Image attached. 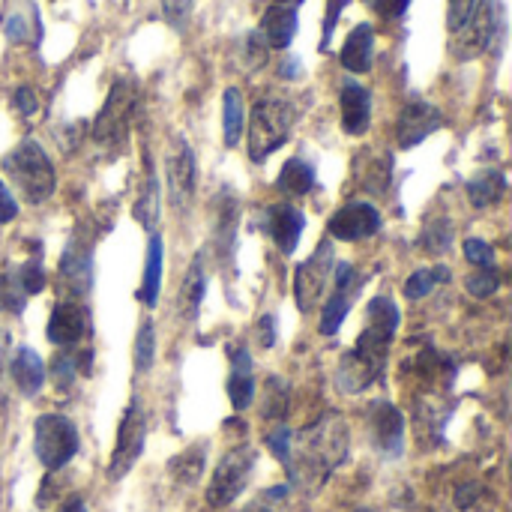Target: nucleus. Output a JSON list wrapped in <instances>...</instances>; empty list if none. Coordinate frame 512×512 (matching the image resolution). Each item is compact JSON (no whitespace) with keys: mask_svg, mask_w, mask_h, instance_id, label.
Here are the masks:
<instances>
[{"mask_svg":"<svg viewBox=\"0 0 512 512\" xmlns=\"http://www.w3.org/2000/svg\"><path fill=\"white\" fill-rule=\"evenodd\" d=\"M261 345L264 348L276 345V315H264L261 318Z\"/></svg>","mask_w":512,"mask_h":512,"instance_id":"48","label":"nucleus"},{"mask_svg":"<svg viewBox=\"0 0 512 512\" xmlns=\"http://www.w3.org/2000/svg\"><path fill=\"white\" fill-rule=\"evenodd\" d=\"M204 465H207V444H192L189 450H183L168 462V474L180 486H195L204 474Z\"/></svg>","mask_w":512,"mask_h":512,"instance_id":"28","label":"nucleus"},{"mask_svg":"<svg viewBox=\"0 0 512 512\" xmlns=\"http://www.w3.org/2000/svg\"><path fill=\"white\" fill-rule=\"evenodd\" d=\"M204 288H207V273H204V258L195 255L189 270H186V279H183V288H180V312L186 321H195L201 303H204Z\"/></svg>","mask_w":512,"mask_h":512,"instance_id":"26","label":"nucleus"},{"mask_svg":"<svg viewBox=\"0 0 512 512\" xmlns=\"http://www.w3.org/2000/svg\"><path fill=\"white\" fill-rule=\"evenodd\" d=\"M243 512H279V510H276V504H270V498L264 495L261 501L249 504V507H246V510H243Z\"/></svg>","mask_w":512,"mask_h":512,"instance_id":"50","label":"nucleus"},{"mask_svg":"<svg viewBox=\"0 0 512 512\" xmlns=\"http://www.w3.org/2000/svg\"><path fill=\"white\" fill-rule=\"evenodd\" d=\"M372 3H375L378 15H384V18H402L411 0H372Z\"/></svg>","mask_w":512,"mask_h":512,"instance_id":"46","label":"nucleus"},{"mask_svg":"<svg viewBox=\"0 0 512 512\" xmlns=\"http://www.w3.org/2000/svg\"><path fill=\"white\" fill-rule=\"evenodd\" d=\"M15 216H18V204H15V198H12V192L0 183V225L12 222Z\"/></svg>","mask_w":512,"mask_h":512,"instance_id":"47","label":"nucleus"},{"mask_svg":"<svg viewBox=\"0 0 512 512\" xmlns=\"http://www.w3.org/2000/svg\"><path fill=\"white\" fill-rule=\"evenodd\" d=\"M345 456H348V426L342 417L327 414L324 420L312 423L297 438H291L288 471L294 483L300 480L306 486H321L345 462Z\"/></svg>","mask_w":512,"mask_h":512,"instance_id":"2","label":"nucleus"},{"mask_svg":"<svg viewBox=\"0 0 512 512\" xmlns=\"http://www.w3.org/2000/svg\"><path fill=\"white\" fill-rule=\"evenodd\" d=\"M444 126V114L441 108H435L426 99H411L396 123V141L402 150H411L417 144H423L432 132H438Z\"/></svg>","mask_w":512,"mask_h":512,"instance_id":"11","label":"nucleus"},{"mask_svg":"<svg viewBox=\"0 0 512 512\" xmlns=\"http://www.w3.org/2000/svg\"><path fill=\"white\" fill-rule=\"evenodd\" d=\"M228 396L234 411H246L255 396L252 381V357L246 348H231V378H228Z\"/></svg>","mask_w":512,"mask_h":512,"instance_id":"23","label":"nucleus"},{"mask_svg":"<svg viewBox=\"0 0 512 512\" xmlns=\"http://www.w3.org/2000/svg\"><path fill=\"white\" fill-rule=\"evenodd\" d=\"M0 30L15 45H39L42 42V18L36 0H3Z\"/></svg>","mask_w":512,"mask_h":512,"instance_id":"13","label":"nucleus"},{"mask_svg":"<svg viewBox=\"0 0 512 512\" xmlns=\"http://www.w3.org/2000/svg\"><path fill=\"white\" fill-rule=\"evenodd\" d=\"M333 267H336V255L330 240H324L294 273V303L303 315L315 312V306L321 303L330 279H333Z\"/></svg>","mask_w":512,"mask_h":512,"instance_id":"8","label":"nucleus"},{"mask_svg":"<svg viewBox=\"0 0 512 512\" xmlns=\"http://www.w3.org/2000/svg\"><path fill=\"white\" fill-rule=\"evenodd\" d=\"M297 9L294 6H279L273 3L264 18H261V36L267 42V48H288L294 33H297Z\"/></svg>","mask_w":512,"mask_h":512,"instance_id":"22","label":"nucleus"},{"mask_svg":"<svg viewBox=\"0 0 512 512\" xmlns=\"http://www.w3.org/2000/svg\"><path fill=\"white\" fill-rule=\"evenodd\" d=\"M327 228H330V237H336L342 243H357V240H366L381 231V213L369 201H354V204L339 207L330 216Z\"/></svg>","mask_w":512,"mask_h":512,"instance_id":"12","label":"nucleus"},{"mask_svg":"<svg viewBox=\"0 0 512 512\" xmlns=\"http://www.w3.org/2000/svg\"><path fill=\"white\" fill-rule=\"evenodd\" d=\"M168 195L174 207H189L192 195H195V153L192 147L177 138L174 153L168 156Z\"/></svg>","mask_w":512,"mask_h":512,"instance_id":"16","label":"nucleus"},{"mask_svg":"<svg viewBox=\"0 0 512 512\" xmlns=\"http://www.w3.org/2000/svg\"><path fill=\"white\" fill-rule=\"evenodd\" d=\"M465 258L474 267H492L495 264V249L486 240H465Z\"/></svg>","mask_w":512,"mask_h":512,"instance_id":"39","label":"nucleus"},{"mask_svg":"<svg viewBox=\"0 0 512 512\" xmlns=\"http://www.w3.org/2000/svg\"><path fill=\"white\" fill-rule=\"evenodd\" d=\"M135 219H138L147 231H153L156 222H159V180H156V171H153L150 159H147V177H144L141 195H138V201H135Z\"/></svg>","mask_w":512,"mask_h":512,"instance_id":"31","label":"nucleus"},{"mask_svg":"<svg viewBox=\"0 0 512 512\" xmlns=\"http://www.w3.org/2000/svg\"><path fill=\"white\" fill-rule=\"evenodd\" d=\"M357 512H375V510H357Z\"/></svg>","mask_w":512,"mask_h":512,"instance_id":"53","label":"nucleus"},{"mask_svg":"<svg viewBox=\"0 0 512 512\" xmlns=\"http://www.w3.org/2000/svg\"><path fill=\"white\" fill-rule=\"evenodd\" d=\"M333 276H336L333 294L327 297L324 312H321V333H324V336H336V330L342 327V321H345V315H348V309H351L354 291H357V285H360L354 264H339V267L333 270Z\"/></svg>","mask_w":512,"mask_h":512,"instance_id":"14","label":"nucleus"},{"mask_svg":"<svg viewBox=\"0 0 512 512\" xmlns=\"http://www.w3.org/2000/svg\"><path fill=\"white\" fill-rule=\"evenodd\" d=\"M36 456L48 471H60L72 462L78 453V429L63 414H42L36 420V438H33Z\"/></svg>","mask_w":512,"mask_h":512,"instance_id":"7","label":"nucleus"},{"mask_svg":"<svg viewBox=\"0 0 512 512\" xmlns=\"http://www.w3.org/2000/svg\"><path fill=\"white\" fill-rule=\"evenodd\" d=\"M303 228H306V216L291 207V204H276L267 210V231L273 237V243L279 246L282 255H291L303 237Z\"/></svg>","mask_w":512,"mask_h":512,"instance_id":"20","label":"nucleus"},{"mask_svg":"<svg viewBox=\"0 0 512 512\" xmlns=\"http://www.w3.org/2000/svg\"><path fill=\"white\" fill-rule=\"evenodd\" d=\"M294 105L285 99H258L252 114H249V159L264 162L270 153H276L294 126Z\"/></svg>","mask_w":512,"mask_h":512,"instance_id":"4","label":"nucleus"},{"mask_svg":"<svg viewBox=\"0 0 512 512\" xmlns=\"http://www.w3.org/2000/svg\"><path fill=\"white\" fill-rule=\"evenodd\" d=\"M285 414H288V384L282 378H270L264 393V417L282 420Z\"/></svg>","mask_w":512,"mask_h":512,"instance_id":"36","label":"nucleus"},{"mask_svg":"<svg viewBox=\"0 0 512 512\" xmlns=\"http://www.w3.org/2000/svg\"><path fill=\"white\" fill-rule=\"evenodd\" d=\"M24 303H27V294L21 291L15 270H12V273H3V276H0V312L18 315V312L24 309Z\"/></svg>","mask_w":512,"mask_h":512,"instance_id":"35","label":"nucleus"},{"mask_svg":"<svg viewBox=\"0 0 512 512\" xmlns=\"http://www.w3.org/2000/svg\"><path fill=\"white\" fill-rule=\"evenodd\" d=\"M372 51H375V27H372V24H357V27L348 33L339 60H342V66H345L348 72L363 75V72L372 69Z\"/></svg>","mask_w":512,"mask_h":512,"instance_id":"21","label":"nucleus"},{"mask_svg":"<svg viewBox=\"0 0 512 512\" xmlns=\"http://www.w3.org/2000/svg\"><path fill=\"white\" fill-rule=\"evenodd\" d=\"M504 30V12L498 0H477L465 24L456 30L453 39V57L456 60H474L486 54L495 42V36Z\"/></svg>","mask_w":512,"mask_h":512,"instance_id":"6","label":"nucleus"},{"mask_svg":"<svg viewBox=\"0 0 512 512\" xmlns=\"http://www.w3.org/2000/svg\"><path fill=\"white\" fill-rule=\"evenodd\" d=\"M60 285L69 294H87L93 285V249L87 240H69L60 258Z\"/></svg>","mask_w":512,"mask_h":512,"instance_id":"17","label":"nucleus"},{"mask_svg":"<svg viewBox=\"0 0 512 512\" xmlns=\"http://www.w3.org/2000/svg\"><path fill=\"white\" fill-rule=\"evenodd\" d=\"M60 512H87V507H84V501H78V498H75V501H69V504H66Z\"/></svg>","mask_w":512,"mask_h":512,"instance_id":"51","label":"nucleus"},{"mask_svg":"<svg viewBox=\"0 0 512 512\" xmlns=\"http://www.w3.org/2000/svg\"><path fill=\"white\" fill-rule=\"evenodd\" d=\"M351 0H327V21H324V39H321V51H327L330 48V39H333V30H336V24H339V15L345 12V6H348Z\"/></svg>","mask_w":512,"mask_h":512,"instance_id":"43","label":"nucleus"},{"mask_svg":"<svg viewBox=\"0 0 512 512\" xmlns=\"http://www.w3.org/2000/svg\"><path fill=\"white\" fill-rule=\"evenodd\" d=\"M453 240H456V228H453L450 219H432V222L423 228V234H420V246H423V252H429V255H444V252H450Z\"/></svg>","mask_w":512,"mask_h":512,"instance_id":"32","label":"nucleus"},{"mask_svg":"<svg viewBox=\"0 0 512 512\" xmlns=\"http://www.w3.org/2000/svg\"><path fill=\"white\" fill-rule=\"evenodd\" d=\"M477 486H468V489H459V495H456V504L462 507V510H468L471 504H474V498H477Z\"/></svg>","mask_w":512,"mask_h":512,"instance_id":"49","label":"nucleus"},{"mask_svg":"<svg viewBox=\"0 0 512 512\" xmlns=\"http://www.w3.org/2000/svg\"><path fill=\"white\" fill-rule=\"evenodd\" d=\"M339 108H342V129L348 135H363L372 123V96L363 84L345 81L339 93Z\"/></svg>","mask_w":512,"mask_h":512,"instance_id":"19","label":"nucleus"},{"mask_svg":"<svg viewBox=\"0 0 512 512\" xmlns=\"http://www.w3.org/2000/svg\"><path fill=\"white\" fill-rule=\"evenodd\" d=\"M498 288H501V276H498L495 267H483L480 273H474V276L468 279V291H471L474 297H480V300L492 297Z\"/></svg>","mask_w":512,"mask_h":512,"instance_id":"38","label":"nucleus"},{"mask_svg":"<svg viewBox=\"0 0 512 512\" xmlns=\"http://www.w3.org/2000/svg\"><path fill=\"white\" fill-rule=\"evenodd\" d=\"M474 3H477V0H450V6H447V27H450L453 33L465 24V18L471 15Z\"/></svg>","mask_w":512,"mask_h":512,"instance_id":"45","label":"nucleus"},{"mask_svg":"<svg viewBox=\"0 0 512 512\" xmlns=\"http://www.w3.org/2000/svg\"><path fill=\"white\" fill-rule=\"evenodd\" d=\"M12 105H15V111H18L21 117H33V114L39 111V99H36L33 87H27V84L15 90V96H12Z\"/></svg>","mask_w":512,"mask_h":512,"instance_id":"44","label":"nucleus"},{"mask_svg":"<svg viewBox=\"0 0 512 512\" xmlns=\"http://www.w3.org/2000/svg\"><path fill=\"white\" fill-rule=\"evenodd\" d=\"M273 3H279V6H294V9H297L303 0H273Z\"/></svg>","mask_w":512,"mask_h":512,"instance_id":"52","label":"nucleus"},{"mask_svg":"<svg viewBox=\"0 0 512 512\" xmlns=\"http://www.w3.org/2000/svg\"><path fill=\"white\" fill-rule=\"evenodd\" d=\"M255 450L249 444L231 450L228 456H222V462L213 471V480L207 486V501L210 507H228L240 498V492L246 489V480L255 468Z\"/></svg>","mask_w":512,"mask_h":512,"instance_id":"9","label":"nucleus"},{"mask_svg":"<svg viewBox=\"0 0 512 512\" xmlns=\"http://www.w3.org/2000/svg\"><path fill=\"white\" fill-rule=\"evenodd\" d=\"M12 381L24 396H36L45 384V366L33 348H18L12 357Z\"/></svg>","mask_w":512,"mask_h":512,"instance_id":"24","label":"nucleus"},{"mask_svg":"<svg viewBox=\"0 0 512 512\" xmlns=\"http://www.w3.org/2000/svg\"><path fill=\"white\" fill-rule=\"evenodd\" d=\"M444 282H450V270L444 264L441 267H423V270H417V273L408 276L405 297L408 300H423L426 294H432L435 285H444Z\"/></svg>","mask_w":512,"mask_h":512,"instance_id":"33","label":"nucleus"},{"mask_svg":"<svg viewBox=\"0 0 512 512\" xmlns=\"http://www.w3.org/2000/svg\"><path fill=\"white\" fill-rule=\"evenodd\" d=\"M3 171L9 174V180L18 186V192L30 201V204H45L57 186L54 177V165L45 156V150L36 141H21L15 150H9L3 156Z\"/></svg>","mask_w":512,"mask_h":512,"instance_id":"3","label":"nucleus"},{"mask_svg":"<svg viewBox=\"0 0 512 512\" xmlns=\"http://www.w3.org/2000/svg\"><path fill=\"white\" fill-rule=\"evenodd\" d=\"M15 276H18V285H21V291H24L27 297L39 294V291L45 288V270H42L39 255H36V258H30L27 264H21V267L15 270Z\"/></svg>","mask_w":512,"mask_h":512,"instance_id":"37","label":"nucleus"},{"mask_svg":"<svg viewBox=\"0 0 512 512\" xmlns=\"http://www.w3.org/2000/svg\"><path fill=\"white\" fill-rule=\"evenodd\" d=\"M135 105H138V87L132 78H117L108 90L105 105L99 108L96 120H93V141L99 147H120L129 138L132 129V117H135Z\"/></svg>","mask_w":512,"mask_h":512,"instance_id":"5","label":"nucleus"},{"mask_svg":"<svg viewBox=\"0 0 512 512\" xmlns=\"http://www.w3.org/2000/svg\"><path fill=\"white\" fill-rule=\"evenodd\" d=\"M192 3H195V0H162V15H165V21L174 24V27H183L186 18H189V12H192Z\"/></svg>","mask_w":512,"mask_h":512,"instance_id":"42","label":"nucleus"},{"mask_svg":"<svg viewBox=\"0 0 512 512\" xmlns=\"http://www.w3.org/2000/svg\"><path fill=\"white\" fill-rule=\"evenodd\" d=\"M144 441H147V417L141 411V402L132 399L120 420V429H117V444L111 453V465H108L111 480H120L135 468V462L144 450Z\"/></svg>","mask_w":512,"mask_h":512,"instance_id":"10","label":"nucleus"},{"mask_svg":"<svg viewBox=\"0 0 512 512\" xmlns=\"http://www.w3.org/2000/svg\"><path fill=\"white\" fill-rule=\"evenodd\" d=\"M162 237L153 234L150 243H147V261H144V279H141V288H138V300L153 309L159 303V291H162Z\"/></svg>","mask_w":512,"mask_h":512,"instance_id":"25","label":"nucleus"},{"mask_svg":"<svg viewBox=\"0 0 512 512\" xmlns=\"http://www.w3.org/2000/svg\"><path fill=\"white\" fill-rule=\"evenodd\" d=\"M366 330L357 339V345L342 357L339 369H336V384L342 393H363L369 384H375L387 366V354H390V342L399 330V306L393 303V297H375L369 300L366 309Z\"/></svg>","mask_w":512,"mask_h":512,"instance_id":"1","label":"nucleus"},{"mask_svg":"<svg viewBox=\"0 0 512 512\" xmlns=\"http://www.w3.org/2000/svg\"><path fill=\"white\" fill-rule=\"evenodd\" d=\"M243 96L237 87H228L222 93V141L225 147H237L243 135Z\"/></svg>","mask_w":512,"mask_h":512,"instance_id":"29","label":"nucleus"},{"mask_svg":"<svg viewBox=\"0 0 512 512\" xmlns=\"http://www.w3.org/2000/svg\"><path fill=\"white\" fill-rule=\"evenodd\" d=\"M507 195V177L501 171H483L474 180H468V198L474 207L498 204Z\"/></svg>","mask_w":512,"mask_h":512,"instance_id":"30","label":"nucleus"},{"mask_svg":"<svg viewBox=\"0 0 512 512\" xmlns=\"http://www.w3.org/2000/svg\"><path fill=\"white\" fill-rule=\"evenodd\" d=\"M156 360V327L153 321H144L135 336V369L147 372Z\"/></svg>","mask_w":512,"mask_h":512,"instance_id":"34","label":"nucleus"},{"mask_svg":"<svg viewBox=\"0 0 512 512\" xmlns=\"http://www.w3.org/2000/svg\"><path fill=\"white\" fill-rule=\"evenodd\" d=\"M291 432L288 429H276V432H270L267 435V447L273 450V456L288 468V459H291Z\"/></svg>","mask_w":512,"mask_h":512,"instance_id":"41","label":"nucleus"},{"mask_svg":"<svg viewBox=\"0 0 512 512\" xmlns=\"http://www.w3.org/2000/svg\"><path fill=\"white\" fill-rule=\"evenodd\" d=\"M87 330V312L78 306V303H57L51 318H48V342L57 345V348H72L81 342Z\"/></svg>","mask_w":512,"mask_h":512,"instance_id":"18","label":"nucleus"},{"mask_svg":"<svg viewBox=\"0 0 512 512\" xmlns=\"http://www.w3.org/2000/svg\"><path fill=\"white\" fill-rule=\"evenodd\" d=\"M279 192L282 195H291V198H300L306 192L315 189V168L306 162V159H288L279 171V180H276Z\"/></svg>","mask_w":512,"mask_h":512,"instance_id":"27","label":"nucleus"},{"mask_svg":"<svg viewBox=\"0 0 512 512\" xmlns=\"http://www.w3.org/2000/svg\"><path fill=\"white\" fill-rule=\"evenodd\" d=\"M51 375H54V384H57V387H69V384L75 381V375H78L75 360L66 357V354H57L54 363H51Z\"/></svg>","mask_w":512,"mask_h":512,"instance_id":"40","label":"nucleus"},{"mask_svg":"<svg viewBox=\"0 0 512 512\" xmlns=\"http://www.w3.org/2000/svg\"><path fill=\"white\" fill-rule=\"evenodd\" d=\"M369 429H372V438H375V447L396 459L402 456V447H405V417L396 405L390 402H375L369 408Z\"/></svg>","mask_w":512,"mask_h":512,"instance_id":"15","label":"nucleus"}]
</instances>
